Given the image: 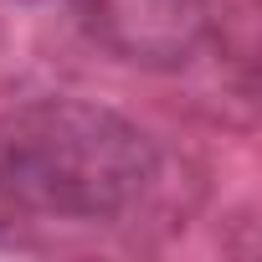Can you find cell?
<instances>
[{"label": "cell", "instance_id": "cell-3", "mask_svg": "<svg viewBox=\"0 0 262 262\" xmlns=\"http://www.w3.org/2000/svg\"><path fill=\"white\" fill-rule=\"evenodd\" d=\"M16 72V31L6 21V0H0V82H6Z\"/></svg>", "mask_w": 262, "mask_h": 262}, {"label": "cell", "instance_id": "cell-1", "mask_svg": "<svg viewBox=\"0 0 262 262\" xmlns=\"http://www.w3.org/2000/svg\"><path fill=\"white\" fill-rule=\"evenodd\" d=\"M160 175L155 139L113 108L41 98L0 118V252H52L123 221Z\"/></svg>", "mask_w": 262, "mask_h": 262}, {"label": "cell", "instance_id": "cell-2", "mask_svg": "<svg viewBox=\"0 0 262 262\" xmlns=\"http://www.w3.org/2000/svg\"><path fill=\"white\" fill-rule=\"evenodd\" d=\"M88 36L134 67H185L206 31H211V0H77Z\"/></svg>", "mask_w": 262, "mask_h": 262}]
</instances>
